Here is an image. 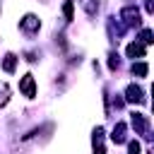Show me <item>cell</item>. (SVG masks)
I'll list each match as a JSON object with an SVG mask.
<instances>
[{"label":"cell","mask_w":154,"mask_h":154,"mask_svg":"<svg viewBox=\"0 0 154 154\" xmlns=\"http://www.w3.org/2000/svg\"><path fill=\"white\" fill-rule=\"evenodd\" d=\"M142 41H144V43H152V41H154V31L144 29V31H142Z\"/></svg>","instance_id":"obj_11"},{"label":"cell","mask_w":154,"mask_h":154,"mask_svg":"<svg viewBox=\"0 0 154 154\" xmlns=\"http://www.w3.org/2000/svg\"><path fill=\"white\" fill-rule=\"evenodd\" d=\"M111 140H113V142H123V140H125V123H118V125L113 128Z\"/></svg>","instance_id":"obj_6"},{"label":"cell","mask_w":154,"mask_h":154,"mask_svg":"<svg viewBox=\"0 0 154 154\" xmlns=\"http://www.w3.org/2000/svg\"><path fill=\"white\" fill-rule=\"evenodd\" d=\"M19 89L24 91V96H29V99H31V96L36 94V84H34V77H31V75H24V77H22V82H19Z\"/></svg>","instance_id":"obj_1"},{"label":"cell","mask_w":154,"mask_h":154,"mask_svg":"<svg viewBox=\"0 0 154 154\" xmlns=\"http://www.w3.org/2000/svg\"><path fill=\"white\" fill-rule=\"evenodd\" d=\"M132 128H135L137 132H144V130H147V123H144V118H142L140 113L132 116Z\"/></svg>","instance_id":"obj_8"},{"label":"cell","mask_w":154,"mask_h":154,"mask_svg":"<svg viewBox=\"0 0 154 154\" xmlns=\"http://www.w3.org/2000/svg\"><path fill=\"white\" fill-rule=\"evenodd\" d=\"M63 12H65L67 19H72V2H65V5H63Z\"/></svg>","instance_id":"obj_12"},{"label":"cell","mask_w":154,"mask_h":154,"mask_svg":"<svg viewBox=\"0 0 154 154\" xmlns=\"http://www.w3.org/2000/svg\"><path fill=\"white\" fill-rule=\"evenodd\" d=\"M22 26L29 29V31H34V29H38V19H36L34 14H26V17L22 19Z\"/></svg>","instance_id":"obj_7"},{"label":"cell","mask_w":154,"mask_h":154,"mask_svg":"<svg viewBox=\"0 0 154 154\" xmlns=\"http://www.w3.org/2000/svg\"><path fill=\"white\" fill-rule=\"evenodd\" d=\"M125 94H128V96H125L128 101H142V89L135 87V84H130V87L125 89Z\"/></svg>","instance_id":"obj_5"},{"label":"cell","mask_w":154,"mask_h":154,"mask_svg":"<svg viewBox=\"0 0 154 154\" xmlns=\"http://www.w3.org/2000/svg\"><path fill=\"white\" fill-rule=\"evenodd\" d=\"M132 72L135 75H147V65L144 63H137V65H132Z\"/></svg>","instance_id":"obj_10"},{"label":"cell","mask_w":154,"mask_h":154,"mask_svg":"<svg viewBox=\"0 0 154 154\" xmlns=\"http://www.w3.org/2000/svg\"><path fill=\"white\" fill-rule=\"evenodd\" d=\"M123 17H125L128 24H135V26L140 24V12H137L135 7H125V10H123Z\"/></svg>","instance_id":"obj_2"},{"label":"cell","mask_w":154,"mask_h":154,"mask_svg":"<svg viewBox=\"0 0 154 154\" xmlns=\"http://www.w3.org/2000/svg\"><path fill=\"white\" fill-rule=\"evenodd\" d=\"M125 53H128V58H140V55H144V46L142 43H130L125 48Z\"/></svg>","instance_id":"obj_4"},{"label":"cell","mask_w":154,"mask_h":154,"mask_svg":"<svg viewBox=\"0 0 154 154\" xmlns=\"http://www.w3.org/2000/svg\"><path fill=\"white\" fill-rule=\"evenodd\" d=\"M94 154H103V130H94Z\"/></svg>","instance_id":"obj_3"},{"label":"cell","mask_w":154,"mask_h":154,"mask_svg":"<svg viewBox=\"0 0 154 154\" xmlns=\"http://www.w3.org/2000/svg\"><path fill=\"white\" fill-rule=\"evenodd\" d=\"M147 10H149V12H154V0H147Z\"/></svg>","instance_id":"obj_14"},{"label":"cell","mask_w":154,"mask_h":154,"mask_svg":"<svg viewBox=\"0 0 154 154\" xmlns=\"http://www.w3.org/2000/svg\"><path fill=\"white\" fill-rule=\"evenodd\" d=\"M128 152L130 154H140V142H130L128 144Z\"/></svg>","instance_id":"obj_13"},{"label":"cell","mask_w":154,"mask_h":154,"mask_svg":"<svg viewBox=\"0 0 154 154\" xmlns=\"http://www.w3.org/2000/svg\"><path fill=\"white\" fill-rule=\"evenodd\" d=\"M14 65H17V58H14L12 53H7V55H5V60H2L5 72H12V70H14Z\"/></svg>","instance_id":"obj_9"}]
</instances>
